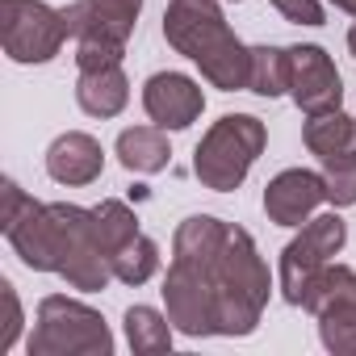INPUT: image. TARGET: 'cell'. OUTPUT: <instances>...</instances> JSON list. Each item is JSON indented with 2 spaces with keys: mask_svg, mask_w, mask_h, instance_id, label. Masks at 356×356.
I'll use <instances>...</instances> for the list:
<instances>
[{
  "mask_svg": "<svg viewBox=\"0 0 356 356\" xmlns=\"http://www.w3.org/2000/svg\"><path fill=\"white\" fill-rule=\"evenodd\" d=\"M163 38L176 55L197 63L214 88H222V92L248 88L252 47H243L235 38L218 0H172L163 9Z\"/></svg>",
  "mask_w": 356,
  "mask_h": 356,
  "instance_id": "cell-1",
  "label": "cell"
},
{
  "mask_svg": "<svg viewBox=\"0 0 356 356\" xmlns=\"http://www.w3.org/2000/svg\"><path fill=\"white\" fill-rule=\"evenodd\" d=\"M193 268H206V277L214 285V298H218V335H231V339L252 335L260 327L268 293H273V273H268L256 239L243 227H231L222 252L210 264H193Z\"/></svg>",
  "mask_w": 356,
  "mask_h": 356,
  "instance_id": "cell-2",
  "label": "cell"
},
{
  "mask_svg": "<svg viewBox=\"0 0 356 356\" xmlns=\"http://www.w3.org/2000/svg\"><path fill=\"white\" fill-rule=\"evenodd\" d=\"M268 130L256 113H222L193 151V176L214 193H235L264 155Z\"/></svg>",
  "mask_w": 356,
  "mask_h": 356,
  "instance_id": "cell-3",
  "label": "cell"
},
{
  "mask_svg": "<svg viewBox=\"0 0 356 356\" xmlns=\"http://www.w3.org/2000/svg\"><path fill=\"white\" fill-rule=\"evenodd\" d=\"M55 227V277H63L80 293H101L113 281L109 252L97 235V218L72 202H47Z\"/></svg>",
  "mask_w": 356,
  "mask_h": 356,
  "instance_id": "cell-4",
  "label": "cell"
},
{
  "mask_svg": "<svg viewBox=\"0 0 356 356\" xmlns=\"http://www.w3.org/2000/svg\"><path fill=\"white\" fill-rule=\"evenodd\" d=\"M30 356H113V331L88 302L51 293L38 302Z\"/></svg>",
  "mask_w": 356,
  "mask_h": 356,
  "instance_id": "cell-5",
  "label": "cell"
},
{
  "mask_svg": "<svg viewBox=\"0 0 356 356\" xmlns=\"http://www.w3.org/2000/svg\"><path fill=\"white\" fill-rule=\"evenodd\" d=\"M143 0H76L67 5L76 30V67H109L126 59V42L138 26Z\"/></svg>",
  "mask_w": 356,
  "mask_h": 356,
  "instance_id": "cell-6",
  "label": "cell"
},
{
  "mask_svg": "<svg viewBox=\"0 0 356 356\" xmlns=\"http://www.w3.org/2000/svg\"><path fill=\"white\" fill-rule=\"evenodd\" d=\"M348 243V222L331 210V214H314L281 252V273H277V285H281V298L289 306H302L306 310V298L310 289L318 285L323 268L343 252Z\"/></svg>",
  "mask_w": 356,
  "mask_h": 356,
  "instance_id": "cell-7",
  "label": "cell"
},
{
  "mask_svg": "<svg viewBox=\"0 0 356 356\" xmlns=\"http://www.w3.org/2000/svg\"><path fill=\"white\" fill-rule=\"evenodd\" d=\"M67 38H76L67 9H51L47 0H0V42L13 63H51Z\"/></svg>",
  "mask_w": 356,
  "mask_h": 356,
  "instance_id": "cell-8",
  "label": "cell"
},
{
  "mask_svg": "<svg viewBox=\"0 0 356 356\" xmlns=\"http://www.w3.org/2000/svg\"><path fill=\"white\" fill-rule=\"evenodd\" d=\"M306 151L323 163V185L331 206H356V118L343 109L310 113L302 126Z\"/></svg>",
  "mask_w": 356,
  "mask_h": 356,
  "instance_id": "cell-9",
  "label": "cell"
},
{
  "mask_svg": "<svg viewBox=\"0 0 356 356\" xmlns=\"http://www.w3.org/2000/svg\"><path fill=\"white\" fill-rule=\"evenodd\" d=\"M306 310L318 318V339L335 356L356 352V268L348 264H327L318 285L306 298Z\"/></svg>",
  "mask_w": 356,
  "mask_h": 356,
  "instance_id": "cell-10",
  "label": "cell"
},
{
  "mask_svg": "<svg viewBox=\"0 0 356 356\" xmlns=\"http://www.w3.org/2000/svg\"><path fill=\"white\" fill-rule=\"evenodd\" d=\"M159 293H163L172 327L181 331V335H189V339L218 335V298H214V285H210L206 268L172 260Z\"/></svg>",
  "mask_w": 356,
  "mask_h": 356,
  "instance_id": "cell-11",
  "label": "cell"
},
{
  "mask_svg": "<svg viewBox=\"0 0 356 356\" xmlns=\"http://www.w3.org/2000/svg\"><path fill=\"white\" fill-rule=\"evenodd\" d=\"M289 97L306 118L343 105V80L335 72V59L323 47L314 42L289 47Z\"/></svg>",
  "mask_w": 356,
  "mask_h": 356,
  "instance_id": "cell-12",
  "label": "cell"
},
{
  "mask_svg": "<svg viewBox=\"0 0 356 356\" xmlns=\"http://www.w3.org/2000/svg\"><path fill=\"white\" fill-rule=\"evenodd\" d=\"M143 109L163 130H189L206 109V92L185 72H155L143 84Z\"/></svg>",
  "mask_w": 356,
  "mask_h": 356,
  "instance_id": "cell-13",
  "label": "cell"
},
{
  "mask_svg": "<svg viewBox=\"0 0 356 356\" xmlns=\"http://www.w3.org/2000/svg\"><path fill=\"white\" fill-rule=\"evenodd\" d=\"M323 202H327L323 172L310 168H285L264 185V214L277 227H306Z\"/></svg>",
  "mask_w": 356,
  "mask_h": 356,
  "instance_id": "cell-14",
  "label": "cell"
},
{
  "mask_svg": "<svg viewBox=\"0 0 356 356\" xmlns=\"http://www.w3.org/2000/svg\"><path fill=\"white\" fill-rule=\"evenodd\" d=\"M101 172H105V151L84 130H67L47 147V176L55 185L80 189V185H92Z\"/></svg>",
  "mask_w": 356,
  "mask_h": 356,
  "instance_id": "cell-15",
  "label": "cell"
},
{
  "mask_svg": "<svg viewBox=\"0 0 356 356\" xmlns=\"http://www.w3.org/2000/svg\"><path fill=\"white\" fill-rule=\"evenodd\" d=\"M130 101V80L122 72V63L109 67H88L76 76V105L88 118H118Z\"/></svg>",
  "mask_w": 356,
  "mask_h": 356,
  "instance_id": "cell-16",
  "label": "cell"
},
{
  "mask_svg": "<svg viewBox=\"0 0 356 356\" xmlns=\"http://www.w3.org/2000/svg\"><path fill=\"white\" fill-rule=\"evenodd\" d=\"M113 155L126 172L134 176H155L168 168L172 147H168V130L163 126H126L113 143Z\"/></svg>",
  "mask_w": 356,
  "mask_h": 356,
  "instance_id": "cell-17",
  "label": "cell"
},
{
  "mask_svg": "<svg viewBox=\"0 0 356 356\" xmlns=\"http://www.w3.org/2000/svg\"><path fill=\"white\" fill-rule=\"evenodd\" d=\"M248 92L256 97H281L289 92V51L273 47V42H260L252 47V72H248Z\"/></svg>",
  "mask_w": 356,
  "mask_h": 356,
  "instance_id": "cell-18",
  "label": "cell"
},
{
  "mask_svg": "<svg viewBox=\"0 0 356 356\" xmlns=\"http://www.w3.org/2000/svg\"><path fill=\"white\" fill-rule=\"evenodd\" d=\"M122 323H126V343L134 352H172V331L176 327L155 306H130Z\"/></svg>",
  "mask_w": 356,
  "mask_h": 356,
  "instance_id": "cell-19",
  "label": "cell"
},
{
  "mask_svg": "<svg viewBox=\"0 0 356 356\" xmlns=\"http://www.w3.org/2000/svg\"><path fill=\"white\" fill-rule=\"evenodd\" d=\"M92 218H97V235H101V243H105V252H109V264H113V256L138 235V218H134V210H130L126 202H118V197H105L101 206H92Z\"/></svg>",
  "mask_w": 356,
  "mask_h": 356,
  "instance_id": "cell-20",
  "label": "cell"
},
{
  "mask_svg": "<svg viewBox=\"0 0 356 356\" xmlns=\"http://www.w3.org/2000/svg\"><path fill=\"white\" fill-rule=\"evenodd\" d=\"M155 273H159V243L138 231V235L113 256V281H122V285H147Z\"/></svg>",
  "mask_w": 356,
  "mask_h": 356,
  "instance_id": "cell-21",
  "label": "cell"
},
{
  "mask_svg": "<svg viewBox=\"0 0 356 356\" xmlns=\"http://www.w3.org/2000/svg\"><path fill=\"white\" fill-rule=\"evenodd\" d=\"M0 302H5V331H0V352H9L22 335V302H17V289L13 281H0Z\"/></svg>",
  "mask_w": 356,
  "mask_h": 356,
  "instance_id": "cell-22",
  "label": "cell"
},
{
  "mask_svg": "<svg viewBox=\"0 0 356 356\" xmlns=\"http://www.w3.org/2000/svg\"><path fill=\"white\" fill-rule=\"evenodd\" d=\"M273 9L285 22H293V26H323L327 22V13H323L318 0H273Z\"/></svg>",
  "mask_w": 356,
  "mask_h": 356,
  "instance_id": "cell-23",
  "label": "cell"
},
{
  "mask_svg": "<svg viewBox=\"0 0 356 356\" xmlns=\"http://www.w3.org/2000/svg\"><path fill=\"white\" fill-rule=\"evenodd\" d=\"M331 5H335L339 13H352V17H356V0H331Z\"/></svg>",
  "mask_w": 356,
  "mask_h": 356,
  "instance_id": "cell-24",
  "label": "cell"
},
{
  "mask_svg": "<svg viewBox=\"0 0 356 356\" xmlns=\"http://www.w3.org/2000/svg\"><path fill=\"white\" fill-rule=\"evenodd\" d=\"M348 51H352V55H356V26H352V30H348Z\"/></svg>",
  "mask_w": 356,
  "mask_h": 356,
  "instance_id": "cell-25",
  "label": "cell"
},
{
  "mask_svg": "<svg viewBox=\"0 0 356 356\" xmlns=\"http://www.w3.org/2000/svg\"><path fill=\"white\" fill-rule=\"evenodd\" d=\"M235 5H239V0H235Z\"/></svg>",
  "mask_w": 356,
  "mask_h": 356,
  "instance_id": "cell-26",
  "label": "cell"
}]
</instances>
